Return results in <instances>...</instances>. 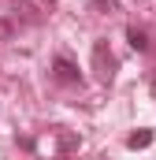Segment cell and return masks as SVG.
<instances>
[{
  "mask_svg": "<svg viewBox=\"0 0 156 160\" xmlns=\"http://www.w3.org/2000/svg\"><path fill=\"white\" fill-rule=\"evenodd\" d=\"M93 71H97V78L104 82V86L115 82L119 60H115V52H112V45H108V38H97V41H93Z\"/></svg>",
  "mask_w": 156,
  "mask_h": 160,
  "instance_id": "6da1fadb",
  "label": "cell"
},
{
  "mask_svg": "<svg viewBox=\"0 0 156 160\" xmlns=\"http://www.w3.org/2000/svg\"><path fill=\"white\" fill-rule=\"evenodd\" d=\"M52 78L60 82V86H82V71H78L75 63H71V60L60 52V56L52 60Z\"/></svg>",
  "mask_w": 156,
  "mask_h": 160,
  "instance_id": "7a4b0ae2",
  "label": "cell"
},
{
  "mask_svg": "<svg viewBox=\"0 0 156 160\" xmlns=\"http://www.w3.org/2000/svg\"><path fill=\"white\" fill-rule=\"evenodd\" d=\"M126 41H130L134 52H149V34L141 26H126Z\"/></svg>",
  "mask_w": 156,
  "mask_h": 160,
  "instance_id": "3957f363",
  "label": "cell"
},
{
  "mask_svg": "<svg viewBox=\"0 0 156 160\" xmlns=\"http://www.w3.org/2000/svg\"><path fill=\"white\" fill-rule=\"evenodd\" d=\"M153 130H149V127H141V130H134V134H130V138H126V149H149V145H153Z\"/></svg>",
  "mask_w": 156,
  "mask_h": 160,
  "instance_id": "277c9868",
  "label": "cell"
},
{
  "mask_svg": "<svg viewBox=\"0 0 156 160\" xmlns=\"http://www.w3.org/2000/svg\"><path fill=\"white\" fill-rule=\"evenodd\" d=\"M45 4H56V0H45Z\"/></svg>",
  "mask_w": 156,
  "mask_h": 160,
  "instance_id": "5b68a950",
  "label": "cell"
}]
</instances>
